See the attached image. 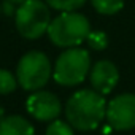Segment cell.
I'll use <instances>...</instances> for the list:
<instances>
[{"mask_svg": "<svg viewBox=\"0 0 135 135\" xmlns=\"http://www.w3.org/2000/svg\"><path fill=\"white\" fill-rule=\"evenodd\" d=\"M18 78L16 75H13L11 72L0 69V95H8L13 94L18 88Z\"/></svg>", "mask_w": 135, "mask_h": 135, "instance_id": "obj_11", "label": "cell"}, {"mask_svg": "<svg viewBox=\"0 0 135 135\" xmlns=\"http://www.w3.org/2000/svg\"><path fill=\"white\" fill-rule=\"evenodd\" d=\"M0 135H35V129L24 116L5 114L0 119Z\"/></svg>", "mask_w": 135, "mask_h": 135, "instance_id": "obj_9", "label": "cell"}, {"mask_svg": "<svg viewBox=\"0 0 135 135\" xmlns=\"http://www.w3.org/2000/svg\"><path fill=\"white\" fill-rule=\"evenodd\" d=\"M86 43L94 51H103L108 46V37L102 30H91V33L86 38Z\"/></svg>", "mask_w": 135, "mask_h": 135, "instance_id": "obj_13", "label": "cell"}, {"mask_svg": "<svg viewBox=\"0 0 135 135\" xmlns=\"http://www.w3.org/2000/svg\"><path fill=\"white\" fill-rule=\"evenodd\" d=\"M27 113L33 116L37 121L41 122H51L60 116L62 103L59 97L49 91H33L27 102H26Z\"/></svg>", "mask_w": 135, "mask_h": 135, "instance_id": "obj_7", "label": "cell"}, {"mask_svg": "<svg viewBox=\"0 0 135 135\" xmlns=\"http://www.w3.org/2000/svg\"><path fill=\"white\" fill-rule=\"evenodd\" d=\"M91 72V54L83 48H67L56 59L52 78L57 84L72 88L81 84Z\"/></svg>", "mask_w": 135, "mask_h": 135, "instance_id": "obj_3", "label": "cell"}, {"mask_svg": "<svg viewBox=\"0 0 135 135\" xmlns=\"http://www.w3.org/2000/svg\"><path fill=\"white\" fill-rule=\"evenodd\" d=\"M3 116H5V110H3V108H2V107H0V119H2V118H3Z\"/></svg>", "mask_w": 135, "mask_h": 135, "instance_id": "obj_17", "label": "cell"}, {"mask_svg": "<svg viewBox=\"0 0 135 135\" xmlns=\"http://www.w3.org/2000/svg\"><path fill=\"white\" fill-rule=\"evenodd\" d=\"M105 119L118 132L135 129V94H119L111 99L107 103Z\"/></svg>", "mask_w": 135, "mask_h": 135, "instance_id": "obj_6", "label": "cell"}, {"mask_svg": "<svg viewBox=\"0 0 135 135\" xmlns=\"http://www.w3.org/2000/svg\"><path fill=\"white\" fill-rule=\"evenodd\" d=\"M0 15H2V3H0Z\"/></svg>", "mask_w": 135, "mask_h": 135, "instance_id": "obj_18", "label": "cell"}, {"mask_svg": "<svg viewBox=\"0 0 135 135\" xmlns=\"http://www.w3.org/2000/svg\"><path fill=\"white\" fill-rule=\"evenodd\" d=\"M46 135H75V132L69 121L54 119L46 127Z\"/></svg>", "mask_w": 135, "mask_h": 135, "instance_id": "obj_14", "label": "cell"}, {"mask_svg": "<svg viewBox=\"0 0 135 135\" xmlns=\"http://www.w3.org/2000/svg\"><path fill=\"white\" fill-rule=\"evenodd\" d=\"M107 116L105 95L94 89H80L65 103V118L80 132L95 130Z\"/></svg>", "mask_w": 135, "mask_h": 135, "instance_id": "obj_1", "label": "cell"}, {"mask_svg": "<svg viewBox=\"0 0 135 135\" xmlns=\"http://www.w3.org/2000/svg\"><path fill=\"white\" fill-rule=\"evenodd\" d=\"M49 5L45 0H26L18 7L15 26L19 35L26 40H37L48 32L51 24Z\"/></svg>", "mask_w": 135, "mask_h": 135, "instance_id": "obj_4", "label": "cell"}, {"mask_svg": "<svg viewBox=\"0 0 135 135\" xmlns=\"http://www.w3.org/2000/svg\"><path fill=\"white\" fill-rule=\"evenodd\" d=\"M10 2H13L15 5H18V7H19L21 3H24V2H26V0H10Z\"/></svg>", "mask_w": 135, "mask_h": 135, "instance_id": "obj_16", "label": "cell"}, {"mask_svg": "<svg viewBox=\"0 0 135 135\" xmlns=\"http://www.w3.org/2000/svg\"><path fill=\"white\" fill-rule=\"evenodd\" d=\"M18 11V5H15L10 0H3L2 2V15L5 16H15Z\"/></svg>", "mask_w": 135, "mask_h": 135, "instance_id": "obj_15", "label": "cell"}, {"mask_svg": "<svg viewBox=\"0 0 135 135\" xmlns=\"http://www.w3.org/2000/svg\"><path fill=\"white\" fill-rule=\"evenodd\" d=\"M89 81L94 91L100 92L102 95H107L113 92V89L118 86L119 70L111 60H107V59L99 60L91 67Z\"/></svg>", "mask_w": 135, "mask_h": 135, "instance_id": "obj_8", "label": "cell"}, {"mask_svg": "<svg viewBox=\"0 0 135 135\" xmlns=\"http://www.w3.org/2000/svg\"><path fill=\"white\" fill-rule=\"evenodd\" d=\"M94 10L100 15L111 16L124 8V0H91Z\"/></svg>", "mask_w": 135, "mask_h": 135, "instance_id": "obj_10", "label": "cell"}, {"mask_svg": "<svg viewBox=\"0 0 135 135\" xmlns=\"http://www.w3.org/2000/svg\"><path fill=\"white\" fill-rule=\"evenodd\" d=\"M45 2L57 11H76L86 3V0H45Z\"/></svg>", "mask_w": 135, "mask_h": 135, "instance_id": "obj_12", "label": "cell"}, {"mask_svg": "<svg viewBox=\"0 0 135 135\" xmlns=\"http://www.w3.org/2000/svg\"><path fill=\"white\" fill-rule=\"evenodd\" d=\"M46 33L51 43L59 48H76L91 33V22L81 13L62 11L51 21Z\"/></svg>", "mask_w": 135, "mask_h": 135, "instance_id": "obj_2", "label": "cell"}, {"mask_svg": "<svg viewBox=\"0 0 135 135\" xmlns=\"http://www.w3.org/2000/svg\"><path fill=\"white\" fill-rule=\"evenodd\" d=\"M52 75V67L48 56L41 51L26 52L16 67V78L24 91H40L43 89Z\"/></svg>", "mask_w": 135, "mask_h": 135, "instance_id": "obj_5", "label": "cell"}]
</instances>
